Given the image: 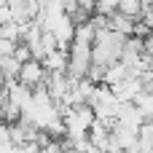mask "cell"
Masks as SVG:
<instances>
[{"mask_svg": "<svg viewBox=\"0 0 153 153\" xmlns=\"http://www.w3.org/2000/svg\"><path fill=\"white\" fill-rule=\"evenodd\" d=\"M132 75V70L118 59V62H113V65H108V70H105V81L102 83H108V86H116V83H121L124 78H129Z\"/></svg>", "mask_w": 153, "mask_h": 153, "instance_id": "5", "label": "cell"}, {"mask_svg": "<svg viewBox=\"0 0 153 153\" xmlns=\"http://www.w3.org/2000/svg\"><path fill=\"white\" fill-rule=\"evenodd\" d=\"M108 22H110V30H116V32H121V35H134V24H137L134 16H129V13H124V11H113V13L108 16Z\"/></svg>", "mask_w": 153, "mask_h": 153, "instance_id": "3", "label": "cell"}, {"mask_svg": "<svg viewBox=\"0 0 153 153\" xmlns=\"http://www.w3.org/2000/svg\"><path fill=\"white\" fill-rule=\"evenodd\" d=\"M16 81L24 83L27 89H38V86H43V81H46V67H43V62H38V59L24 62L22 70H19V75H16Z\"/></svg>", "mask_w": 153, "mask_h": 153, "instance_id": "2", "label": "cell"}, {"mask_svg": "<svg viewBox=\"0 0 153 153\" xmlns=\"http://www.w3.org/2000/svg\"><path fill=\"white\" fill-rule=\"evenodd\" d=\"M67 62H70V54L67 48H54L43 56V67L46 70H67Z\"/></svg>", "mask_w": 153, "mask_h": 153, "instance_id": "4", "label": "cell"}, {"mask_svg": "<svg viewBox=\"0 0 153 153\" xmlns=\"http://www.w3.org/2000/svg\"><path fill=\"white\" fill-rule=\"evenodd\" d=\"M62 118H65V137L81 140V137H89V129L97 121V113H94V108L89 102H81V105L65 108Z\"/></svg>", "mask_w": 153, "mask_h": 153, "instance_id": "1", "label": "cell"}, {"mask_svg": "<svg viewBox=\"0 0 153 153\" xmlns=\"http://www.w3.org/2000/svg\"><path fill=\"white\" fill-rule=\"evenodd\" d=\"M19 70H22V62H19L13 54L0 56V75H3L5 81H13V78L19 75Z\"/></svg>", "mask_w": 153, "mask_h": 153, "instance_id": "6", "label": "cell"}]
</instances>
